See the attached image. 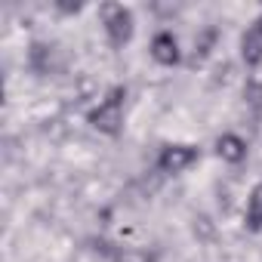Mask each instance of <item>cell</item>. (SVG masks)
I'll list each match as a JSON object with an SVG mask.
<instances>
[{"mask_svg":"<svg viewBox=\"0 0 262 262\" xmlns=\"http://www.w3.org/2000/svg\"><path fill=\"white\" fill-rule=\"evenodd\" d=\"M123 99H126V90L123 86H114L102 102L99 108L90 111V123L105 136H117L123 129Z\"/></svg>","mask_w":262,"mask_h":262,"instance_id":"cell-1","label":"cell"},{"mask_svg":"<svg viewBox=\"0 0 262 262\" xmlns=\"http://www.w3.org/2000/svg\"><path fill=\"white\" fill-rule=\"evenodd\" d=\"M102 19H105V31H108V40L114 47H123L133 37V13L120 4H105L102 7Z\"/></svg>","mask_w":262,"mask_h":262,"instance_id":"cell-2","label":"cell"},{"mask_svg":"<svg viewBox=\"0 0 262 262\" xmlns=\"http://www.w3.org/2000/svg\"><path fill=\"white\" fill-rule=\"evenodd\" d=\"M194 161H198V148L194 145H167L161 151V158H158V167L164 173H182Z\"/></svg>","mask_w":262,"mask_h":262,"instance_id":"cell-3","label":"cell"},{"mask_svg":"<svg viewBox=\"0 0 262 262\" xmlns=\"http://www.w3.org/2000/svg\"><path fill=\"white\" fill-rule=\"evenodd\" d=\"M241 56H244V62L250 68H256L262 62V16L244 31V37H241Z\"/></svg>","mask_w":262,"mask_h":262,"instance_id":"cell-4","label":"cell"},{"mask_svg":"<svg viewBox=\"0 0 262 262\" xmlns=\"http://www.w3.org/2000/svg\"><path fill=\"white\" fill-rule=\"evenodd\" d=\"M151 56H155V62H161V65H176V62H179V43H176V37H173L170 31L155 34V40H151Z\"/></svg>","mask_w":262,"mask_h":262,"instance_id":"cell-5","label":"cell"},{"mask_svg":"<svg viewBox=\"0 0 262 262\" xmlns=\"http://www.w3.org/2000/svg\"><path fill=\"white\" fill-rule=\"evenodd\" d=\"M216 155H219L222 161H228V164H241V161L247 158V142H244L241 136H234V133H225V136H219V142H216Z\"/></svg>","mask_w":262,"mask_h":262,"instance_id":"cell-6","label":"cell"},{"mask_svg":"<svg viewBox=\"0 0 262 262\" xmlns=\"http://www.w3.org/2000/svg\"><path fill=\"white\" fill-rule=\"evenodd\" d=\"M247 228L250 231L262 228V182L250 191V201H247Z\"/></svg>","mask_w":262,"mask_h":262,"instance_id":"cell-7","label":"cell"}]
</instances>
